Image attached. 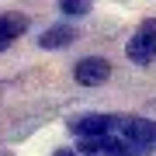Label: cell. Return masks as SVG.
<instances>
[{"instance_id":"obj_7","label":"cell","mask_w":156,"mask_h":156,"mask_svg":"<svg viewBox=\"0 0 156 156\" xmlns=\"http://www.w3.org/2000/svg\"><path fill=\"white\" fill-rule=\"evenodd\" d=\"M76 35H80V31L73 28V24H62V21H59V24H52V28H45V31L38 35V45L49 49V52H52V49H69V45L76 42Z\"/></svg>"},{"instance_id":"obj_3","label":"cell","mask_w":156,"mask_h":156,"mask_svg":"<svg viewBox=\"0 0 156 156\" xmlns=\"http://www.w3.org/2000/svg\"><path fill=\"white\" fill-rule=\"evenodd\" d=\"M125 56L135 66H149L156 59V17H146L139 28H135V35L125 42Z\"/></svg>"},{"instance_id":"obj_5","label":"cell","mask_w":156,"mask_h":156,"mask_svg":"<svg viewBox=\"0 0 156 156\" xmlns=\"http://www.w3.org/2000/svg\"><path fill=\"white\" fill-rule=\"evenodd\" d=\"M73 80L80 87H101V83L111 80V62L104 56H87V59H80L73 66Z\"/></svg>"},{"instance_id":"obj_1","label":"cell","mask_w":156,"mask_h":156,"mask_svg":"<svg viewBox=\"0 0 156 156\" xmlns=\"http://www.w3.org/2000/svg\"><path fill=\"white\" fill-rule=\"evenodd\" d=\"M115 132L122 135V139H128L142 156H149V153L156 149V122H149V118H139V115H118Z\"/></svg>"},{"instance_id":"obj_11","label":"cell","mask_w":156,"mask_h":156,"mask_svg":"<svg viewBox=\"0 0 156 156\" xmlns=\"http://www.w3.org/2000/svg\"><path fill=\"white\" fill-rule=\"evenodd\" d=\"M4 156H7V153H4Z\"/></svg>"},{"instance_id":"obj_10","label":"cell","mask_w":156,"mask_h":156,"mask_svg":"<svg viewBox=\"0 0 156 156\" xmlns=\"http://www.w3.org/2000/svg\"><path fill=\"white\" fill-rule=\"evenodd\" d=\"M0 90H4V83H0Z\"/></svg>"},{"instance_id":"obj_9","label":"cell","mask_w":156,"mask_h":156,"mask_svg":"<svg viewBox=\"0 0 156 156\" xmlns=\"http://www.w3.org/2000/svg\"><path fill=\"white\" fill-rule=\"evenodd\" d=\"M52 156H83V153H80V149H66V146H62V149H56Z\"/></svg>"},{"instance_id":"obj_4","label":"cell","mask_w":156,"mask_h":156,"mask_svg":"<svg viewBox=\"0 0 156 156\" xmlns=\"http://www.w3.org/2000/svg\"><path fill=\"white\" fill-rule=\"evenodd\" d=\"M118 125V115H104V111H87V115H76L69 118V132L76 135V139H83V135H104V132H115Z\"/></svg>"},{"instance_id":"obj_8","label":"cell","mask_w":156,"mask_h":156,"mask_svg":"<svg viewBox=\"0 0 156 156\" xmlns=\"http://www.w3.org/2000/svg\"><path fill=\"white\" fill-rule=\"evenodd\" d=\"M59 11L69 17H87L90 14V0H59Z\"/></svg>"},{"instance_id":"obj_6","label":"cell","mask_w":156,"mask_h":156,"mask_svg":"<svg viewBox=\"0 0 156 156\" xmlns=\"http://www.w3.org/2000/svg\"><path fill=\"white\" fill-rule=\"evenodd\" d=\"M28 28H31L28 14H21V11H7V14H0V52H4L11 42H17Z\"/></svg>"},{"instance_id":"obj_2","label":"cell","mask_w":156,"mask_h":156,"mask_svg":"<svg viewBox=\"0 0 156 156\" xmlns=\"http://www.w3.org/2000/svg\"><path fill=\"white\" fill-rule=\"evenodd\" d=\"M76 149L83 156H142L128 139H122L118 132H104V135H83L76 139Z\"/></svg>"}]
</instances>
